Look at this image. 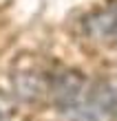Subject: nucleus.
Returning a JSON list of instances; mask_svg holds the SVG:
<instances>
[{
    "label": "nucleus",
    "mask_w": 117,
    "mask_h": 121,
    "mask_svg": "<svg viewBox=\"0 0 117 121\" xmlns=\"http://www.w3.org/2000/svg\"><path fill=\"white\" fill-rule=\"evenodd\" d=\"M117 108V79H102L89 86L84 99L73 110H69V121H106Z\"/></svg>",
    "instance_id": "obj_1"
},
{
    "label": "nucleus",
    "mask_w": 117,
    "mask_h": 121,
    "mask_svg": "<svg viewBox=\"0 0 117 121\" xmlns=\"http://www.w3.org/2000/svg\"><path fill=\"white\" fill-rule=\"evenodd\" d=\"M13 92L22 101H40L49 95V75L24 70L13 75Z\"/></svg>",
    "instance_id": "obj_4"
},
{
    "label": "nucleus",
    "mask_w": 117,
    "mask_h": 121,
    "mask_svg": "<svg viewBox=\"0 0 117 121\" xmlns=\"http://www.w3.org/2000/svg\"><path fill=\"white\" fill-rule=\"evenodd\" d=\"M16 117V101L13 97L0 92V121H13Z\"/></svg>",
    "instance_id": "obj_5"
},
{
    "label": "nucleus",
    "mask_w": 117,
    "mask_h": 121,
    "mask_svg": "<svg viewBox=\"0 0 117 121\" xmlns=\"http://www.w3.org/2000/svg\"><path fill=\"white\" fill-rule=\"evenodd\" d=\"M86 90H89V84H86L84 75L77 73V70L64 68V70L49 75V95L47 97H51V101L60 108L62 115H66L69 110H73L82 101Z\"/></svg>",
    "instance_id": "obj_2"
},
{
    "label": "nucleus",
    "mask_w": 117,
    "mask_h": 121,
    "mask_svg": "<svg viewBox=\"0 0 117 121\" xmlns=\"http://www.w3.org/2000/svg\"><path fill=\"white\" fill-rule=\"evenodd\" d=\"M84 33L97 44L117 46V7L104 11H95L89 18H84Z\"/></svg>",
    "instance_id": "obj_3"
}]
</instances>
